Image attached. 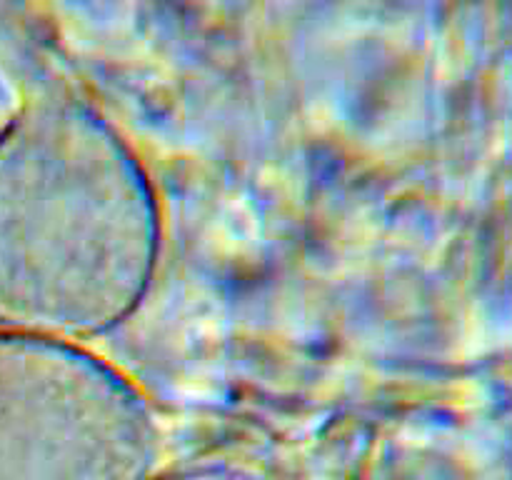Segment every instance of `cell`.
Wrapping results in <instances>:
<instances>
[{
	"instance_id": "obj_2",
	"label": "cell",
	"mask_w": 512,
	"mask_h": 480,
	"mask_svg": "<svg viewBox=\"0 0 512 480\" xmlns=\"http://www.w3.org/2000/svg\"><path fill=\"white\" fill-rule=\"evenodd\" d=\"M153 413L80 343L0 330V480H150Z\"/></svg>"
},
{
	"instance_id": "obj_1",
	"label": "cell",
	"mask_w": 512,
	"mask_h": 480,
	"mask_svg": "<svg viewBox=\"0 0 512 480\" xmlns=\"http://www.w3.org/2000/svg\"><path fill=\"white\" fill-rule=\"evenodd\" d=\"M160 250L153 180L105 120L40 105L0 130V330L100 338L145 303Z\"/></svg>"
}]
</instances>
